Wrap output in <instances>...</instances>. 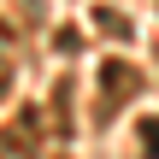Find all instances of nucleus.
Here are the masks:
<instances>
[{
	"instance_id": "nucleus-4",
	"label": "nucleus",
	"mask_w": 159,
	"mask_h": 159,
	"mask_svg": "<svg viewBox=\"0 0 159 159\" xmlns=\"http://www.w3.org/2000/svg\"><path fill=\"white\" fill-rule=\"evenodd\" d=\"M148 148H153V153H159V124H153V130H148Z\"/></svg>"
},
{
	"instance_id": "nucleus-2",
	"label": "nucleus",
	"mask_w": 159,
	"mask_h": 159,
	"mask_svg": "<svg viewBox=\"0 0 159 159\" xmlns=\"http://www.w3.org/2000/svg\"><path fill=\"white\" fill-rule=\"evenodd\" d=\"M41 136H47L41 112H35V106H24V112L0 130V159H35V153H41Z\"/></svg>"
},
{
	"instance_id": "nucleus-3",
	"label": "nucleus",
	"mask_w": 159,
	"mask_h": 159,
	"mask_svg": "<svg viewBox=\"0 0 159 159\" xmlns=\"http://www.w3.org/2000/svg\"><path fill=\"white\" fill-rule=\"evenodd\" d=\"M94 24H100L106 35H118V41H130V35H136V30H130V24H124V18L112 12V6H94Z\"/></svg>"
},
{
	"instance_id": "nucleus-1",
	"label": "nucleus",
	"mask_w": 159,
	"mask_h": 159,
	"mask_svg": "<svg viewBox=\"0 0 159 159\" xmlns=\"http://www.w3.org/2000/svg\"><path fill=\"white\" fill-rule=\"evenodd\" d=\"M94 83H100V106H94V118H100V124H112V118L142 94V71H136L130 59H106Z\"/></svg>"
},
{
	"instance_id": "nucleus-5",
	"label": "nucleus",
	"mask_w": 159,
	"mask_h": 159,
	"mask_svg": "<svg viewBox=\"0 0 159 159\" xmlns=\"http://www.w3.org/2000/svg\"><path fill=\"white\" fill-rule=\"evenodd\" d=\"M153 6H159V0H153Z\"/></svg>"
}]
</instances>
